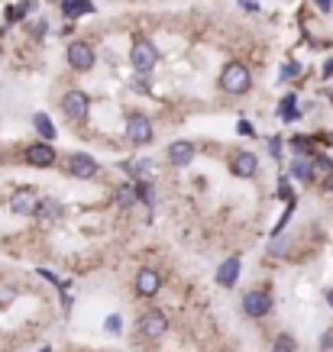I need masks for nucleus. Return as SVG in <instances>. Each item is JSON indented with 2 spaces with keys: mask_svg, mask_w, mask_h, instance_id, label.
Returning a JSON list of instances; mask_svg holds the SVG:
<instances>
[{
  "mask_svg": "<svg viewBox=\"0 0 333 352\" xmlns=\"http://www.w3.org/2000/svg\"><path fill=\"white\" fill-rule=\"evenodd\" d=\"M220 87H224L226 94H249V87H253V75H249V68L243 62H226L224 72H220Z\"/></svg>",
  "mask_w": 333,
  "mask_h": 352,
  "instance_id": "nucleus-1",
  "label": "nucleus"
},
{
  "mask_svg": "<svg viewBox=\"0 0 333 352\" xmlns=\"http://www.w3.org/2000/svg\"><path fill=\"white\" fill-rule=\"evenodd\" d=\"M129 65L136 68V75H149L152 68L159 65V49L152 39H136L129 49Z\"/></svg>",
  "mask_w": 333,
  "mask_h": 352,
  "instance_id": "nucleus-2",
  "label": "nucleus"
},
{
  "mask_svg": "<svg viewBox=\"0 0 333 352\" xmlns=\"http://www.w3.org/2000/svg\"><path fill=\"white\" fill-rule=\"evenodd\" d=\"M272 307H275V298H272L269 288H256V291H246V294H243V314L253 317V320L269 317Z\"/></svg>",
  "mask_w": 333,
  "mask_h": 352,
  "instance_id": "nucleus-3",
  "label": "nucleus"
},
{
  "mask_svg": "<svg viewBox=\"0 0 333 352\" xmlns=\"http://www.w3.org/2000/svg\"><path fill=\"white\" fill-rule=\"evenodd\" d=\"M62 113L72 123H85L87 113H91V97L85 91H65L62 94Z\"/></svg>",
  "mask_w": 333,
  "mask_h": 352,
  "instance_id": "nucleus-4",
  "label": "nucleus"
},
{
  "mask_svg": "<svg viewBox=\"0 0 333 352\" xmlns=\"http://www.w3.org/2000/svg\"><path fill=\"white\" fill-rule=\"evenodd\" d=\"M136 333H140L142 340H162V336L169 333V317L155 307L146 310L140 317V323H136Z\"/></svg>",
  "mask_w": 333,
  "mask_h": 352,
  "instance_id": "nucleus-5",
  "label": "nucleus"
},
{
  "mask_svg": "<svg viewBox=\"0 0 333 352\" xmlns=\"http://www.w3.org/2000/svg\"><path fill=\"white\" fill-rule=\"evenodd\" d=\"M155 129H152V120L146 113H129L127 117V139L133 146H149Z\"/></svg>",
  "mask_w": 333,
  "mask_h": 352,
  "instance_id": "nucleus-6",
  "label": "nucleus"
},
{
  "mask_svg": "<svg viewBox=\"0 0 333 352\" xmlns=\"http://www.w3.org/2000/svg\"><path fill=\"white\" fill-rule=\"evenodd\" d=\"M65 171H68L72 178H78V182H91L97 171H100V165H97L87 152H72L68 162H65Z\"/></svg>",
  "mask_w": 333,
  "mask_h": 352,
  "instance_id": "nucleus-7",
  "label": "nucleus"
},
{
  "mask_svg": "<svg viewBox=\"0 0 333 352\" xmlns=\"http://www.w3.org/2000/svg\"><path fill=\"white\" fill-rule=\"evenodd\" d=\"M65 58H68V65H72L75 72H91L97 65V52L87 43H81V39H78V43H68Z\"/></svg>",
  "mask_w": 333,
  "mask_h": 352,
  "instance_id": "nucleus-8",
  "label": "nucleus"
},
{
  "mask_svg": "<svg viewBox=\"0 0 333 352\" xmlns=\"http://www.w3.org/2000/svg\"><path fill=\"white\" fill-rule=\"evenodd\" d=\"M23 159H26V165H32V168H52L55 159H58V152L52 149V142H32V146H26V152H23Z\"/></svg>",
  "mask_w": 333,
  "mask_h": 352,
  "instance_id": "nucleus-9",
  "label": "nucleus"
},
{
  "mask_svg": "<svg viewBox=\"0 0 333 352\" xmlns=\"http://www.w3.org/2000/svg\"><path fill=\"white\" fill-rule=\"evenodd\" d=\"M194 155H197V146L188 142V139H178V142H172V146L165 149V159H169L172 168H184V165H191Z\"/></svg>",
  "mask_w": 333,
  "mask_h": 352,
  "instance_id": "nucleus-10",
  "label": "nucleus"
},
{
  "mask_svg": "<svg viewBox=\"0 0 333 352\" xmlns=\"http://www.w3.org/2000/svg\"><path fill=\"white\" fill-rule=\"evenodd\" d=\"M36 204H39L36 188H17V191H13V197H10V210L17 217H32Z\"/></svg>",
  "mask_w": 333,
  "mask_h": 352,
  "instance_id": "nucleus-11",
  "label": "nucleus"
},
{
  "mask_svg": "<svg viewBox=\"0 0 333 352\" xmlns=\"http://www.w3.org/2000/svg\"><path fill=\"white\" fill-rule=\"evenodd\" d=\"M230 171H233L237 178H253V175L259 171V159H256V152H249V149L233 152V159H230Z\"/></svg>",
  "mask_w": 333,
  "mask_h": 352,
  "instance_id": "nucleus-12",
  "label": "nucleus"
},
{
  "mask_svg": "<svg viewBox=\"0 0 333 352\" xmlns=\"http://www.w3.org/2000/svg\"><path fill=\"white\" fill-rule=\"evenodd\" d=\"M162 291V275L155 268H140L136 272V294L140 298H155Z\"/></svg>",
  "mask_w": 333,
  "mask_h": 352,
  "instance_id": "nucleus-13",
  "label": "nucleus"
},
{
  "mask_svg": "<svg viewBox=\"0 0 333 352\" xmlns=\"http://www.w3.org/2000/svg\"><path fill=\"white\" fill-rule=\"evenodd\" d=\"M239 272H243V258H239V256H226L224 265L217 268V285H220V288H237Z\"/></svg>",
  "mask_w": 333,
  "mask_h": 352,
  "instance_id": "nucleus-14",
  "label": "nucleus"
},
{
  "mask_svg": "<svg viewBox=\"0 0 333 352\" xmlns=\"http://www.w3.org/2000/svg\"><path fill=\"white\" fill-rule=\"evenodd\" d=\"M32 217H36V220H43V223H58V220L65 217V204L55 201V197H39Z\"/></svg>",
  "mask_w": 333,
  "mask_h": 352,
  "instance_id": "nucleus-15",
  "label": "nucleus"
},
{
  "mask_svg": "<svg viewBox=\"0 0 333 352\" xmlns=\"http://www.w3.org/2000/svg\"><path fill=\"white\" fill-rule=\"evenodd\" d=\"M288 178H294V182H314V165L311 159H304V155H294L288 165Z\"/></svg>",
  "mask_w": 333,
  "mask_h": 352,
  "instance_id": "nucleus-16",
  "label": "nucleus"
},
{
  "mask_svg": "<svg viewBox=\"0 0 333 352\" xmlns=\"http://www.w3.org/2000/svg\"><path fill=\"white\" fill-rule=\"evenodd\" d=\"M62 13H65V20L72 23V20H78V16L94 13V3H91V0H62Z\"/></svg>",
  "mask_w": 333,
  "mask_h": 352,
  "instance_id": "nucleus-17",
  "label": "nucleus"
},
{
  "mask_svg": "<svg viewBox=\"0 0 333 352\" xmlns=\"http://www.w3.org/2000/svg\"><path fill=\"white\" fill-rule=\"evenodd\" d=\"M32 126H36V133L43 136V142H52L55 139V126H52V120L45 117V113H36V117H32Z\"/></svg>",
  "mask_w": 333,
  "mask_h": 352,
  "instance_id": "nucleus-18",
  "label": "nucleus"
},
{
  "mask_svg": "<svg viewBox=\"0 0 333 352\" xmlns=\"http://www.w3.org/2000/svg\"><path fill=\"white\" fill-rule=\"evenodd\" d=\"M291 149H298V155H304V159L317 155V146H314L311 136H291Z\"/></svg>",
  "mask_w": 333,
  "mask_h": 352,
  "instance_id": "nucleus-19",
  "label": "nucleus"
},
{
  "mask_svg": "<svg viewBox=\"0 0 333 352\" xmlns=\"http://www.w3.org/2000/svg\"><path fill=\"white\" fill-rule=\"evenodd\" d=\"M272 352H298V340L291 333H279L275 342H272Z\"/></svg>",
  "mask_w": 333,
  "mask_h": 352,
  "instance_id": "nucleus-20",
  "label": "nucleus"
},
{
  "mask_svg": "<svg viewBox=\"0 0 333 352\" xmlns=\"http://www.w3.org/2000/svg\"><path fill=\"white\" fill-rule=\"evenodd\" d=\"M281 120H298L301 113H298V97L288 94V97H281V107H279Z\"/></svg>",
  "mask_w": 333,
  "mask_h": 352,
  "instance_id": "nucleus-21",
  "label": "nucleus"
},
{
  "mask_svg": "<svg viewBox=\"0 0 333 352\" xmlns=\"http://www.w3.org/2000/svg\"><path fill=\"white\" fill-rule=\"evenodd\" d=\"M36 10V0H26V3H20V7H10V10H7V20H23V16H26V13H32Z\"/></svg>",
  "mask_w": 333,
  "mask_h": 352,
  "instance_id": "nucleus-22",
  "label": "nucleus"
},
{
  "mask_svg": "<svg viewBox=\"0 0 333 352\" xmlns=\"http://www.w3.org/2000/svg\"><path fill=\"white\" fill-rule=\"evenodd\" d=\"M117 204L120 207H133V204H136V188H133V184H123L117 191Z\"/></svg>",
  "mask_w": 333,
  "mask_h": 352,
  "instance_id": "nucleus-23",
  "label": "nucleus"
},
{
  "mask_svg": "<svg viewBox=\"0 0 333 352\" xmlns=\"http://www.w3.org/2000/svg\"><path fill=\"white\" fill-rule=\"evenodd\" d=\"M301 72L304 68L298 62H288L285 68H281V78H285V81H294V78H301Z\"/></svg>",
  "mask_w": 333,
  "mask_h": 352,
  "instance_id": "nucleus-24",
  "label": "nucleus"
},
{
  "mask_svg": "<svg viewBox=\"0 0 333 352\" xmlns=\"http://www.w3.org/2000/svg\"><path fill=\"white\" fill-rule=\"evenodd\" d=\"M104 330H107L110 336H117V333L123 330V320H120V314H110V317H107V323H104Z\"/></svg>",
  "mask_w": 333,
  "mask_h": 352,
  "instance_id": "nucleus-25",
  "label": "nucleus"
},
{
  "mask_svg": "<svg viewBox=\"0 0 333 352\" xmlns=\"http://www.w3.org/2000/svg\"><path fill=\"white\" fill-rule=\"evenodd\" d=\"M237 133H239V136H253L256 129H253V123H249V120H239V123H237Z\"/></svg>",
  "mask_w": 333,
  "mask_h": 352,
  "instance_id": "nucleus-26",
  "label": "nucleus"
},
{
  "mask_svg": "<svg viewBox=\"0 0 333 352\" xmlns=\"http://www.w3.org/2000/svg\"><path fill=\"white\" fill-rule=\"evenodd\" d=\"M269 152H272V159H279V155H281V139L279 136L269 139Z\"/></svg>",
  "mask_w": 333,
  "mask_h": 352,
  "instance_id": "nucleus-27",
  "label": "nucleus"
},
{
  "mask_svg": "<svg viewBox=\"0 0 333 352\" xmlns=\"http://www.w3.org/2000/svg\"><path fill=\"white\" fill-rule=\"evenodd\" d=\"M321 349H323V352L333 349V330H327V333L321 336Z\"/></svg>",
  "mask_w": 333,
  "mask_h": 352,
  "instance_id": "nucleus-28",
  "label": "nucleus"
},
{
  "mask_svg": "<svg viewBox=\"0 0 333 352\" xmlns=\"http://www.w3.org/2000/svg\"><path fill=\"white\" fill-rule=\"evenodd\" d=\"M314 7H317V10H323V13H330L333 10V0H314Z\"/></svg>",
  "mask_w": 333,
  "mask_h": 352,
  "instance_id": "nucleus-29",
  "label": "nucleus"
},
{
  "mask_svg": "<svg viewBox=\"0 0 333 352\" xmlns=\"http://www.w3.org/2000/svg\"><path fill=\"white\" fill-rule=\"evenodd\" d=\"M45 30H49V26H45V20L36 23V26H32V36H45Z\"/></svg>",
  "mask_w": 333,
  "mask_h": 352,
  "instance_id": "nucleus-30",
  "label": "nucleus"
},
{
  "mask_svg": "<svg viewBox=\"0 0 333 352\" xmlns=\"http://www.w3.org/2000/svg\"><path fill=\"white\" fill-rule=\"evenodd\" d=\"M330 75H333V58H330L327 65H323V78H330Z\"/></svg>",
  "mask_w": 333,
  "mask_h": 352,
  "instance_id": "nucleus-31",
  "label": "nucleus"
},
{
  "mask_svg": "<svg viewBox=\"0 0 333 352\" xmlns=\"http://www.w3.org/2000/svg\"><path fill=\"white\" fill-rule=\"evenodd\" d=\"M327 307L333 310V288H327Z\"/></svg>",
  "mask_w": 333,
  "mask_h": 352,
  "instance_id": "nucleus-32",
  "label": "nucleus"
},
{
  "mask_svg": "<svg viewBox=\"0 0 333 352\" xmlns=\"http://www.w3.org/2000/svg\"><path fill=\"white\" fill-rule=\"evenodd\" d=\"M39 352H52V346H43V349H39Z\"/></svg>",
  "mask_w": 333,
  "mask_h": 352,
  "instance_id": "nucleus-33",
  "label": "nucleus"
}]
</instances>
